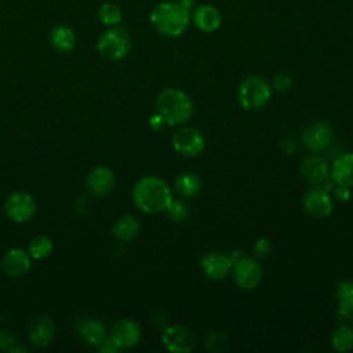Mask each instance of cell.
<instances>
[{"label":"cell","mask_w":353,"mask_h":353,"mask_svg":"<svg viewBox=\"0 0 353 353\" xmlns=\"http://www.w3.org/2000/svg\"><path fill=\"white\" fill-rule=\"evenodd\" d=\"M156 110L167 125H181L193 114L190 97L179 88H165L156 98Z\"/></svg>","instance_id":"cell-3"},{"label":"cell","mask_w":353,"mask_h":353,"mask_svg":"<svg viewBox=\"0 0 353 353\" xmlns=\"http://www.w3.org/2000/svg\"><path fill=\"white\" fill-rule=\"evenodd\" d=\"M131 48V36L121 26H110L98 39L97 50L99 55L108 61H119L124 58Z\"/></svg>","instance_id":"cell-4"},{"label":"cell","mask_w":353,"mask_h":353,"mask_svg":"<svg viewBox=\"0 0 353 353\" xmlns=\"http://www.w3.org/2000/svg\"><path fill=\"white\" fill-rule=\"evenodd\" d=\"M239 102L247 110H258L263 108L270 97V84L261 76H248L239 85Z\"/></svg>","instance_id":"cell-5"},{"label":"cell","mask_w":353,"mask_h":353,"mask_svg":"<svg viewBox=\"0 0 353 353\" xmlns=\"http://www.w3.org/2000/svg\"><path fill=\"white\" fill-rule=\"evenodd\" d=\"M331 176L341 188H353V152L343 153L334 161Z\"/></svg>","instance_id":"cell-19"},{"label":"cell","mask_w":353,"mask_h":353,"mask_svg":"<svg viewBox=\"0 0 353 353\" xmlns=\"http://www.w3.org/2000/svg\"><path fill=\"white\" fill-rule=\"evenodd\" d=\"M228 345V336L219 331H210L205 338V347L212 352H221Z\"/></svg>","instance_id":"cell-29"},{"label":"cell","mask_w":353,"mask_h":353,"mask_svg":"<svg viewBox=\"0 0 353 353\" xmlns=\"http://www.w3.org/2000/svg\"><path fill=\"white\" fill-rule=\"evenodd\" d=\"M135 205L146 214H157L167 208L172 200V193L165 181L159 176L148 175L141 178L132 189Z\"/></svg>","instance_id":"cell-1"},{"label":"cell","mask_w":353,"mask_h":353,"mask_svg":"<svg viewBox=\"0 0 353 353\" xmlns=\"http://www.w3.org/2000/svg\"><path fill=\"white\" fill-rule=\"evenodd\" d=\"M55 336V324L50 316H37L28 325L29 342L37 347H47Z\"/></svg>","instance_id":"cell-12"},{"label":"cell","mask_w":353,"mask_h":353,"mask_svg":"<svg viewBox=\"0 0 353 353\" xmlns=\"http://www.w3.org/2000/svg\"><path fill=\"white\" fill-rule=\"evenodd\" d=\"M164 211L167 212V216L172 222L181 223V222H185L189 218L188 205L183 201H179V200H171Z\"/></svg>","instance_id":"cell-28"},{"label":"cell","mask_w":353,"mask_h":353,"mask_svg":"<svg viewBox=\"0 0 353 353\" xmlns=\"http://www.w3.org/2000/svg\"><path fill=\"white\" fill-rule=\"evenodd\" d=\"M331 346L336 352H349L353 349V330L347 325H339L331 332Z\"/></svg>","instance_id":"cell-25"},{"label":"cell","mask_w":353,"mask_h":353,"mask_svg":"<svg viewBox=\"0 0 353 353\" xmlns=\"http://www.w3.org/2000/svg\"><path fill=\"white\" fill-rule=\"evenodd\" d=\"M303 208L314 218H325L332 212L334 203L325 190L313 188L303 197Z\"/></svg>","instance_id":"cell-14"},{"label":"cell","mask_w":353,"mask_h":353,"mask_svg":"<svg viewBox=\"0 0 353 353\" xmlns=\"http://www.w3.org/2000/svg\"><path fill=\"white\" fill-rule=\"evenodd\" d=\"M269 250H270L269 241H266V240H263V239H261V240L256 241V244H255V252H256V255H266V254L269 252Z\"/></svg>","instance_id":"cell-33"},{"label":"cell","mask_w":353,"mask_h":353,"mask_svg":"<svg viewBox=\"0 0 353 353\" xmlns=\"http://www.w3.org/2000/svg\"><path fill=\"white\" fill-rule=\"evenodd\" d=\"M79 336L85 345L98 347L106 338V328L98 319H87L79 327Z\"/></svg>","instance_id":"cell-21"},{"label":"cell","mask_w":353,"mask_h":353,"mask_svg":"<svg viewBox=\"0 0 353 353\" xmlns=\"http://www.w3.org/2000/svg\"><path fill=\"white\" fill-rule=\"evenodd\" d=\"M15 343V339L12 338V335H10L7 331H0V350L4 349H11V345Z\"/></svg>","instance_id":"cell-32"},{"label":"cell","mask_w":353,"mask_h":353,"mask_svg":"<svg viewBox=\"0 0 353 353\" xmlns=\"http://www.w3.org/2000/svg\"><path fill=\"white\" fill-rule=\"evenodd\" d=\"M116 185L114 172L106 165L95 167L87 176V189L94 196L109 194Z\"/></svg>","instance_id":"cell-15"},{"label":"cell","mask_w":353,"mask_h":353,"mask_svg":"<svg viewBox=\"0 0 353 353\" xmlns=\"http://www.w3.org/2000/svg\"><path fill=\"white\" fill-rule=\"evenodd\" d=\"M4 211L11 221L23 223L33 218L36 212V203L29 193L14 192L6 199Z\"/></svg>","instance_id":"cell-7"},{"label":"cell","mask_w":353,"mask_h":353,"mask_svg":"<svg viewBox=\"0 0 353 353\" xmlns=\"http://www.w3.org/2000/svg\"><path fill=\"white\" fill-rule=\"evenodd\" d=\"M98 15H99L101 22L106 26H116L123 19V11L120 10V7L117 4L109 3V1L101 4V7L98 10Z\"/></svg>","instance_id":"cell-27"},{"label":"cell","mask_w":353,"mask_h":353,"mask_svg":"<svg viewBox=\"0 0 353 353\" xmlns=\"http://www.w3.org/2000/svg\"><path fill=\"white\" fill-rule=\"evenodd\" d=\"M338 314L343 319L353 314V280H343L336 285Z\"/></svg>","instance_id":"cell-24"},{"label":"cell","mask_w":353,"mask_h":353,"mask_svg":"<svg viewBox=\"0 0 353 353\" xmlns=\"http://www.w3.org/2000/svg\"><path fill=\"white\" fill-rule=\"evenodd\" d=\"M334 138V130L332 127L323 120L312 121L302 132V143L303 146L313 152H321L325 148H328Z\"/></svg>","instance_id":"cell-8"},{"label":"cell","mask_w":353,"mask_h":353,"mask_svg":"<svg viewBox=\"0 0 353 353\" xmlns=\"http://www.w3.org/2000/svg\"><path fill=\"white\" fill-rule=\"evenodd\" d=\"M301 174L307 182L313 185H319L327 179V175H328L327 161L317 154H310L302 160Z\"/></svg>","instance_id":"cell-18"},{"label":"cell","mask_w":353,"mask_h":353,"mask_svg":"<svg viewBox=\"0 0 353 353\" xmlns=\"http://www.w3.org/2000/svg\"><path fill=\"white\" fill-rule=\"evenodd\" d=\"M139 232H141V223L138 218L130 214L120 216L112 228V234L114 236V239L123 243L132 241L139 234Z\"/></svg>","instance_id":"cell-20"},{"label":"cell","mask_w":353,"mask_h":353,"mask_svg":"<svg viewBox=\"0 0 353 353\" xmlns=\"http://www.w3.org/2000/svg\"><path fill=\"white\" fill-rule=\"evenodd\" d=\"M194 1H196V0H178V3L182 4V6H183L185 8H188V10L192 8V6L194 4Z\"/></svg>","instance_id":"cell-34"},{"label":"cell","mask_w":353,"mask_h":353,"mask_svg":"<svg viewBox=\"0 0 353 353\" xmlns=\"http://www.w3.org/2000/svg\"><path fill=\"white\" fill-rule=\"evenodd\" d=\"M201 270L211 280H222L232 270L233 261L222 252H208L200 261Z\"/></svg>","instance_id":"cell-16"},{"label":"cell","mask_w":353,"mask_h":353,"mask_svg":"<svg viewBox=\"0 0 353 353\" xmlns=\"http://www.w3.org/2000/svg\"><path fill=\"white\" fill-rule=\"evenodd\" d=\"M161 342L170 352L188 353L196 346V336L186 325L174 324L163 331Z\"/></svg>","instance_id":"cell-9"},{"label":"cell","mask_w":353,"mask_h":353,"mask_svg":"<svg viewBox=\"0 0 353 353\" xmlns=\"http://www.w3.org/2000/svg\"><path fill=\"white\" fill-rule=\"evenodd\" d=\"M233 279L243 290H254L262 280V266L252 258H241L233 262Z\"/></svg>","instance_id":"cell-10"},{"label":"cell","mask_w":353,"mask_h":353,"mask_svg":"<svg viewBox=\"0 0 353 353\" xmlns=\"http://www.w3.org/2000/svg\"><path fill=\"white\" fill-rule=\"evenodd\" d=\"M193 23L199 30L211 33L221 26L222 17L214 6L204 4L196 7V10L193 11Z\"/></svg>","instance_id":"cell-17"},{"label":"cell","mask_w":353,"mask_h":353,"mask_svg":"<svg viewBox=\"0 0 353 353\" xmlns=\"http://www.w3.org/2000/svg\"><path fill=\"white\" fill-rule=\"evenodd\" d=\"M52 241L43 234H39L36 237H33L29 243L28 247V252L33 259H44L47 256H50V254L52 252Z\"/></svg>","instance_id":"cell-26"},{"label":"cell","mask_w":353,"mask_h":353,"mask_svg":"<svg viewBox=\"0 0 353 353\" xmlns=\"http://www.w3.org/2000/svg\"><path fill=\"white\" fill-rule=\"evenodd\" d=\"M50 43L59 52H70L76 46V33L68 25H58L50 33Z\"/></svg>","instance_id":"cell-22"},{"label":"cell","mask_w":353,"mask_h":353,"mask_svg":"<svg viewBox=\"0 0 353 353\" xmlns=\"http://www.w3.org/2000/svg\"><path fill=\"white\" fill-rule=\"evenodd\" d=\"M98 350L101 353H116L119 350H121V347L110 338V336H106L102 343L98 346Z\"/></svg>","instance_id":"cell-31"},{"label":"cell","mask_w":353,"mask_h":353,"mask_svg":"<svg viewBox=\"0 0 353 353\" xmlns=\"http://www.w3.org/2000/svg\"><path fill=\"white\" fill-rule=\"evenodd\" d=\"M141 327L132 319H120L110 328V338L121 347L128 349L135 346L141 339Z\"/></svg>","instance_id":"cell-11"},{"label":"cell","mask_w":353,"mask_h":353,"mask_svg":"<svg viewBox=\"0 0 353 353\" xmlns=\"http://www.w3.org/2000/svg\"><path fill=\"white\" fill-rule=\"evenodd\" d=\"M201 186H203L201 179L199 178V175H196L193 172L181 174L176 176V179L174 182V188H175L176 193L185 199L197 196L201 190Z\"/></svg>","instance_id":"cell-23"},{"label":"cell","mask_w":353,"mask_h":353,"mask_svg":"<svg viewBox=\"0 0 353 353\" xmlns=\"http://www.w3.org/2000/svg\"><path fill=\"white\" fill-rule=\"evenodd\" d=\"M150 23L163 36L178 37L189 26L190 12L175 1H161L150 12Z\"/></svg>","instance_id":"cell-2"},{"label":"cell","mask_w":353,"mask_h":353,"mask_svg":"<svg viewBox=\"0 0 353 353\" xmlns=\"http://www.w3.org/2000/svg\"><path fill=\"white\" fill-rule=\"evenodd\" d=\"M32 266V256L22 248L8 250L1 259V269L10 277H22Z\"/></svg>","instance_id":"cell-13"},{"label":"cell","mask_w":353,"mask_h":353,"mask_svg":"<svg viewBox=\"0 0 353 353\" xmlns=\"http://www.w3.org/2000/svg\"><path fill=\"white\" fill-rule=\"evenodd\" d=\"M292 85V79L288 73H277L273 77V87L277 91H288Z\"/></svg>","instance_id":"cell-30"},{"label":"cell","mask_w":353,"mask_h":353,"mask_svg":"<svg viewBox=\"0 0 353 353\" xmlns=\"http://www.w3.org/2000/svg\"><path fill=\"white\" fill-rule=\"evenodd\" d=\"M174 149L188 157H194L200 154L205 146V139L203 134L194 127H182L172 134L171 138Z\"/></svg>","instance_id":"cell-6"}]
</instances>
